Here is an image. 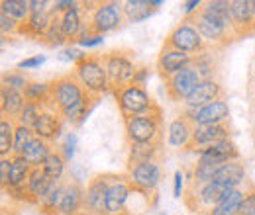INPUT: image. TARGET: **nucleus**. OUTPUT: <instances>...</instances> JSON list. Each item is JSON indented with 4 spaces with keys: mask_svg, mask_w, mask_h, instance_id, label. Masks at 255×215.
<instances>
[{
    "mask_svg": "<svg viewBox=\"0 0 255 215\" xmlns=\"http://www.w3.org/2000/svg\"><path fill=\"white\" fill-rule=\"evenodd\" d=\"M187 118H191L194 125H216V123H228L230 122V106L228 100H214L198 110H183Z\"/></svg>",
    "mask_w": 255,
    "mask_h": 215,
    "instance_id": "obj_15",
    "label": "nucleus"
},
{
    "mask_svg": "<svg viewBox=\"0 0 255 215\" xmlns=\"http://www.w3.org/2000/svg\"><path fill=\"white\" fill-rule=\"evenodd\" d=\"M163 6L161 0H128L124 2V16L128 24H139Z\"/></svg>",
    "mask_w": 255,
    "mask_h": 215,
    "instance_id": "obj_26",
    "label": "nucleus"
},
{
    "mask_svg": "<svg viewBox=\"0 0 255 215\" xmlns=\"http://www.w3.org/2000/svg\"><path fill=\"white\" fill-rule=\"evenodd\" d=\"M128 145L131 143H163V118L161 112L135 116L124 120Z\"/></svg>",
    "mask_w": 255,
    "mask_h": 215,
    "instance_id": "obj_10",
    "label": "nucleus"
},
{
    "mask_svg": "<svg viewBox=\"0 0 255 215\" xmlns=\"http://www.w3.org/2000/svg\"><path fill=\"white\" fill-rule=\"evenodd\" d=\"M198 160L202 162H214V164H224L232 160H240V151L232 139L218 141L210 147H206L202 153H198Z\"/></svg>",
    "mask_w": 255,
    "mask_h": 215,
    "instance_id": "obj_24",
    "label": "nucleus"
},
{
    "mask_svg": "<svg viewBox=\"0 0 255 215\" xmlns=\"http://www.w3.org/2000/svg\"><path fill=\"white\" fill-rule=\"evenodd\" d=\"M75 145H77V137H75L73 133H69V135L65 137L63 145L59 147V149L63 151L65 156H67V160H71V158H73V154H75Z\"/></svg>",
    "mask_w": 255,
    "mask_h": 215,
    "instance_id": "obj_47",
    "label": "nucleus"
},
{
    "mask_svg": "<svg viewBox=\"0 0 255 215\" xmlns=\"http://www.w3.org/2000/svg\"><path fill=\"white\" fill-rule=\"evenodd\" d=\"M131 190L128 184V172H122L116 182H112L106 194V215H129L128 214V198Z\"/></svg>",
    "mask_w": 255,
    "mask_h": 215,
    "instance_id": "obj_19",
    "label": "nucleus"
},
{
    "mask_svg": "<svg viewBox=\"0 0 255 215\" xmlns=\"http://www.w3.org/2000/svg\"><path fill=\"white\" fill-rule=\"evenodd\" d=\"M51 184V180L47 178V174L43 172L41 166H33L30 172V178L26 182V190L32 198V204H37V200L41 198V194L47 190V186Z\"/></svg>",
    "mask_w": 255,
    "mask_h": 215,
    "instance_id": "obj_35",
    "label": "nucleus"
},
{
    "mask_svg": "<svg viewBox=\"0 0 255 215\" xmlns=\"http://www.w3.org/2000/svg\"><path fill=\"white\" fill-rule=\"evenodd\" d=\"M230 190L226 186L218 182H208V184H196L189 180V184L185 188L183 194V202L191 212H202V214H210Z\"/></svg>",
    "mask_w": 255,
    "mask_h": 215,
    "instance_id": "obj_7",
    "label": "nucleus"
},
{
    "mask_svg": "<svg viewBox=\"0 0 255 215\" xmlns=\"http://www.w3.org/2000/svg\"><path fill=\"white\" fill-rule=\"evenodd\" d=\"M14 131H16V122L2 118L0 120V158L12 156L14 149Z\"/></svg>",
    "mask_w": 255,
    "mask_h": 215,
    "instance_id": "obj_37",
    "label": "nucleus"
},
{
    "mask_svg": "<svg viewBox=\"0 0 255 215\" xmlns=\"http://www.w3.org/2000/svg\"><path fill=\"white\" fill-rule=\"evenodd\" d=\"M26 104L28 102L24 98V92H18V90L6 88V86L0 88V112H2V118H8V120L18 123Z\"/></svg>",
    "mask_w": 255,
    "mask_h": 215,
    "instance_id": "obj_25",
    "label": "nucleus"
},
{
    "mask_svg": "<svg viewBox=\"0 0 255 215\" xmlns=\"http://www.w3.org/2000/svg\"><path fill=\"white\" fill-rule=\"evenodd\" d=\"M49 92H51V82H35V80H32L28 84V88L24 90V98H26V102L41 104L45 108V104L49 102Z\"/></svg>",
    "mask_w": 255,
    "mask_h": 215,
    "instance_id": "obj_39",
    "label": "nucleus"
},
{
    "mask_svg": "<svg viewBox=\"0 0 255 215\" xmlns=\"http://www.w3.org/2000/svg\"><path fill=\"white\" fill-rule=\"evenodd\" d=\"M32 168L33 166L24 158V156H12V168H10V176H8V186H6L4 190L26 186Z\"/></svg>",
    "mask_w": 255,
    "mask_h": 215,
    "instance_id": "obj_31",
    "label": "nucleus"
},
{
    "mask_svg": "<svg viewBox=\"0 0 255 215\" xmlns=\"http://www.w3.org/2000/svg\"><path fill=\"white\" fill-rule=\"evenodd\" d=\"M192 63H194V57L187 55V53L161 47L159 55H157V61H155V69H157L159 76L163 78V82H165V80H169L173 74H177V72H181L183 69L191 67Z\"/></svg>",
    "mask_w": 255,
    "mask_h": 215,
    "instance_id": "obj_17",
    "label": "nucleus"
},
{
    "mask_svg": "<svg viewBox=\"0 0 255 215\" xmlns=\"http://www.w3.org/2000/svg\"><path fill=\"white\" fill-rule=\"evenodd\" d=\"M200 80H202L200 72L194 69V65H191V67L183 69L181 72L173 74L169 80H165V94L171 102L181 104L191 96V92L196 88V84Z\"/></svg>",
    "mask_w": 255,
    "mask_h": 215,
    "instance_id": "obj_13",
    "label": "nucleus"
},
{
    "mask_svg": "<svg viewBox=\"0 0 255 215\" xmlns=\"http://www.w3.org/2000/svg\"><path fill=\"white\" fill-rule=\"evenodd\" d=\"M122 172H102L95 174L85 188V210L83 215H106V194L112 182L120 178Z\"/></svg>",
    "mask_w": 255,
    "mask_h": 215,
    "instance_id": "obj_11",
    "label": "nucleus"
},
{
    "mask_svg": "<svg viewBox=\"0 0 255 215\" xmlns=\"http://www.w3.org/2000/svg\"><path fill=\"white\" fill-rule=\"evenodd\" d=\"M173 194H175V198H183V172H181V170H177V172H175Z\"/></svg>",
    "mask_w": 255,
    "mask_h": 215,
    "instance_id": "obj_50",
    "label": "nucleus"
},
{
    "mask_svg": "<svg viewBox=\"0 0 255 215\" xmlns=\"http://www.w3.org/2000/svg\"><path fill=\"white\" fill-rule=\"evenodd\" d=\"M65 186L67 182L61 180H51V184L47 186V190L41 194V198L37 200V208L43 215H59V206H61V198H63Z\"/></svg>",
    "mask_w": 255,
    "mask_h": 215,
    "instance_id": "obj_27",
    "label": "nucleus"
},
{
    "mask_svg": "<svg viewBox=\"0 0 255 215\" xmlns=\"http://www.w3.org/2000/svg\"><path fill=\"white\" fill-rule=\"evenodd\" d=\"M10 168H12V156H8V158H0V186H2V190L8 186Z\"/></svg>",
    "mask_w": 255,
    "mask_h": 215,
    "instance_id": "obj_46",
    "label": "nucleus"
},
{
    "mask_svg": "<svg viewBox=\"0 0 255 215\" xmlns=\"http://www.w3.org/2000/svg\"><path fill=\"white\" fill-rule=\"evenodd\" d=\"M85 210V188L79 180H69L65 186L59 215H83Z\"/></svg>",
    "mask_w": 255,
    "mask_h": 215,
    "instance_id": "obj_23",
    "label": "nucleus"
},
{
    "mask_svg": "<svg viewBox=\"0 0 255 215\" xmlns=\"http://www.w3.org/2000/svg\"><path fill=\"white\" fill-rule=\"evenodd\" d=\"M246 102H248V127L255 154V53L250 57L246 72Z\"/></svg>",
    "mask_w": 255,
    "mask_h": 215,
    "instance_id": "obj_28",
    "label": "nucleus"
},
{
    "mask_svg": "<svg viewBox=\"0 0 255 215\" xmlns=\"http://www.w3.org/2000/svg\"><path fill=\"white\" fill-rule=\"evenodd\" d=\"M120 114L122 118H135V116H147V114H155L161 112V108L155 104V100L149 96L145 90V86H137V84H129L124 90L114 94Z\"/></svg>",
    "mask_w": 255,
    "mask_h": 215,
    "instance_id": "obj_8",
    "label": "nucleus"
},
{
    "mask_svg": "<svg viewBox=\"0 0 255 215\" xmlns=\"http://www.w3.org/2000/svg\"><path fill=\"white\" fill-rule=\"evenodd\" d=\"M53 151V145L45 139H39V137H33L30 141V145L24 149L22 156L32 164V166H41L43 160L47 158V154Z\"/></svg>",
    "mask_w": 255,
    "mask_h": 215,
    "instance_id": "obj_32",
    "label": "nucleus"
},
{
    "mask_svg": "<svg viewBox=\"0 0 255 215\" xmlns=\"http://www.w3.org/2000/svg\"><path fill=\"white\" fill-rule=\"evenodd\" d=\"M185 18L198 30L210 49L222 51L230 43L238 41L230 14V0L204 2L198 10H194Z\"/></svg>",
    "mask_w": 255,
    "mask_h": 215,
    "instance_id": "obj_1",
    "label": "nucleus"
},
{
    "mask_svg": "<svg viewBox=\"0 0 255 215\" xmlns=\"http://www.w3.org/2000/svg\"><path fill=\"white\" fill-rule=\"evenodd\" d=\"M65 166H67V156L59 147H53V151L47 154V158L41 164V168L49 180H61L65 174Z\"/></svg>",
    "mask_w": 255,
    "mask_h": 215,
    "instance_id": "obj_33",
    "label": "nucleus"
},
{
    "mask_svg": "<svg viewBox=\"0 0 255 215\" xmlns=\"http://www.w3.org/2000/svg\"><path fill=\"white\" fill-rule=\"evenodd\" d=\"M61 24H63L65 35H67L69 41H79L81 39V35L87 30L85 20H83V12H81V2L75 8L61 14Z\"/></svg>",
    "mask_w": 255,
    "mask_h": 215,
    "instance_id": "obj_30",
    "label": "nucleus"
},
{
    "mask_svg": "<svg viewBox=\"0 0 255 215\" xmlns=\"http://www.w3.org/2000/svg\"><path fill=\"white\" fill-rule=\"evenodd\" d=\"M242 200H244V190L242 188L230 190L222 200H220V204L208 215H238L240 206H242Z\"/></svg>",
    "mask_w": 255,
    "mask_h": 215,
    "instance_id": "obj_34",
    "label": "nucleus"
},
{
    "mask_svg": "<svg viewBox=\"0 0 255 215\" xmlns=\"http://www.w3.org/2000/svg\"><path fill=\"white\" fill-rule=\"evenodd\" d=\"M0 8H2L0 14H6L8 18H12V20H16L20 24L26 22L30 18V14H32L28 0H4L0 4Z\"/></svg>",
    "mask_w": 255,
    "mask_h": 215,
    "instance_id": "obj_36",
    "label": "nucleus"
},
{
    "mask_svg": "<svg viewBox=\"0 0 255 215\" xmlns=\"http://www.w3.org/2000/svg\"><path fill=\"white\" fill-rule=\"evenodd\" d=\"M163 47L175 49V51H181V53H187L191 57H198L206 49H210L206 45V41L202 39V35L198 33V30L192 26L187 18H183L181 24H177L173 30L167 33V37L163 41Z\"/></svg>",
    "mask_w": 255,
    "mask_h": 215,
    "instance_id": "obj_9",
    "label": "nucleus"
},
{
    "mask_svg": "<svg viewBox=\"0 0 255 215\" xmlns=\"http://www.w3.org/2000/svg\"><path fill=\"white\" fill-rule=\"evenodd\" d=\"M163 166L161 162H145L135 166L128 172V184L133 194H139L147 200L149 206L157 202V190L163 180Z\"/></svg>",
    "mask_w": 255,
    "mask_h": 215,
    "instance_id": "obj_6",
    "label": "nucleus"
},
{
    "mask_svg": "<svg viewBox=\"0 0 255 215\" xmlns=\"http://www.w3.org/2000/svg\"><path fill=\"white\" fill-rule=\"evenodd\" d=\"M71 72L77 76L81 86L89 94H95V96L102 98L104 94L110 92L108 74H106V67H104V61H102V55L91 53V55L79 57L73 65Z\"/></svg>",
    "mask_w": 255,
    "mask_h": 215,
    "instance_id": "obj_5",
    "label": "nucleus"
},
{
    "mask_svg": "<svg viewBox=\"0 0 255 215\" xmlns=\"http://www.w3.org/2000/svg\"><path fill=\"white\" fill-rule=\"evenodd\" d=\"M33 137L32 127H26V125H20L16 123V131H14V149H12V156H22L24 149L30 145Z\"/></svg>",
    "mask_w": 255,
    "mask_h": 215,
    "instance_id": "obj_42",
    "label": "nucleus"
},
{
    "mask_svg": "<svg viewBox=\"0 0 255 215\" xmlns=\"http://www.w3.org/2000/svg\"><path fill=\"white\" fill-rule=\"evenodd\" d=\"M252 215H255V212H254V214H252Z\"/></svg>",
    "mask_w": 255,
    "mask_h": 215,
    "instance_id": "obj_51",
    "label": "nucleus"
},
{
    "mask_svg": "<svg viewBox=\"0 0 255 215\" xmlns=\"http://www.w3.org/2000/svg\"><path fill=\"white\" fill-rule=\"evenodd\" d=\"M214 182L226 186L228 190H236L246 182V168L240 160H232V162H224L214 178Z\"/></svg>",
    "mask_w": 255,
    "mask_h": 215,
    "instance_id": "obj_29",
    "label": "nucleus"
},
{
    "mask_svg": "<svg viewBox=\"0 0 255 215\" xmlns=\"http://www.w3.org/2000/svg\"><path fill=\"white\" fill-rule=\"evenodd\" d=\"M226 98V88L218 78H204L196 84V88L191 92V96L183 102L185 110H198L214 100H222Z\"/></svg>",
    "mask_w": 255,
    "mask_h": 215,
    "instance_id": "obj_16",
    "label": "nucleus"
},
{
    "mask_svg": "<svg viewBox=\"0 0 255 215\" xmlns=\"http://www.w3.org/2000/svg\"><path fill=\"white\" fill-rule=\"evenodd\" d=\"M192 131H194V123L191 122V118H187L183 112L181 116H177L173 122L167 127V143L175 149H187V145L191 143Z\"/></svg>",
    "mask_w": 255,
    "mask_h": 215,
    "instance_id": "obj_21",
    "label": "nucleus"
},
{
    "mask_svg": "<svg viewBox=\"0 0 255 215\" xmlns=\"http://www.w3.org/2000/svg\"><path fill=\"white\" fill-rule=\"evenodd\" d=\"M87 94L89 92L81 86V82L73 72L61 74L51 80V92H49V102L45 104V110L57 112L65 118L69 112H73L77 106L83 104Z\"/></svg>",
    "mask_w": 255,
    "mask_h": 215,
    "instance_id": "obj_3",
    "label": "nucleus"
},
{
    "mask_svg": "<svg viewBox=\"0 0 255 215\" xmlns=\"http://www.w3.org/2000/svg\"><path fill=\"white\" fill-rule=\"evenodd\" d=\"M67 41H69V39H67V35H65L63 24H61V16L55 14V18H53L49 30L45 31V35H43V39H41V43L47 45V47H59V45H63Z\"/></svg>",
    "mask_w": 255,
    "mask_h": 215,
    "instance_id": "obj_40",
    "label": "nucleus"
},
{
    "mask_svg": "<svg viewBox=\"0 0 255 215\" xmlns=\"http://www.w3.org/2000/svg\"><path fill=\"white\" fill-rule=\"evenodd\" d=\"M45 63V57L43 55H33L30 59H24V61L18 63V69H37L39 65Z\"/></svg>",
    "mask_w": 255,
    "mask_h": 215,
    "instance_id": "obj_48",
    "label": "nucleus"
},
{
    "mask_svg": "<svg viewBox=\"0 0 255 215\" xmlns=\"http://www.w3.org/2000/svg\"><path fill=\"white\" fill-rule=\"evenodd\" d=\"M81 12H83V20L87 30L81 35L89 37V35H104L110 31L118 30L124 22V2H116V0H108V2H81Z\"/></svg>",
    "mask_w": 255,
    "mask_h": 215,
    "instance_id": "obj_2",
    "label": "nucleus"
},
{
    "mask_svg": "<svg viewBox=\"0 0 255 215\" xmlns=\"http://www.w3.org/2000/svg\"><path fill=\"white\" fill-rule=\"evenodd\" d=\"M63 122H65V118L61 116V114L45 110V112L35 120V123L32 125V131H33V135H35V137H39V139H45V141L53 143V141L61 135Z\"/></svg>",
    "mask_w": 255,
    "mask_h": 215,
    "instance_id": "obj_20",
    "label": "nucleus"
},
{
    "mask_svg": "<svg viewBox=\"0 0 255 215\" xmlns=\"http://www.w3.org/2000/svg\"><path fill=\"white\" fill-rule=\"evenodd\" d=\"M163 160V143H131L128 145L126 172L133 170L145 162H161Z\"/></svg>",
    "mask_w": 255,
    "mask_h": 215,
    "instance_id": "obj_18",
    "label": "nucleus"
},
{
    "mask_svg": "<svg viewBox=\"0 0 255 215\" xmlns=\"http://www.w3.org/2000/svg\"><path fill=\"white\" fill-rule=\"evenodd\" d=\"M102 61L106 67V74H108V84H110V92L116 94L124 90L126 86L133 84L135 72H137V65L133 61V51L131 49H112L102 53Z\"/></svg>",
    "mask_w": 255,
    "mask_h": 215,
    "instance_id": "obj_4",
    "label": "nucleus"
},
{
    "mask_svg": "<svg viewBox=\"0 0 255 215\" xmlns=\"http://www.w3.org/2000/svg\"><path fill=\"white\" fill-rule=\"evenodd\" d=\"M230 14L238 39L255 35V0H230Z\"/></svg>",
    "mask_w": 255,
    "mask_h": 215,
    "instance_id": "obj_14",
    "label": "nucleus"
},
{
    "mask_svg": "<svg viewBox=\"0 0 255 215\" xmlns=\"http://www.w3.org/2000/svg\"><path fill=\"white\" fill-rule=\"evenodd\" d=\"M53 18H55L53 8H51V10H45V12H39V14H30V18L20 24L18 35L30 37L33 41H41L43 35H45V31L49 30Z\"/></svg>",
    "mask_w": 255,
    "mask_h": 215,
    "instance_id": "obj_22",
    "label": "nucleus"
},
{
    "mask_svg": "<svg viewBox=\"0 0 255 215\" xmlns=\"http://www.w3.org/2000/svg\"><path fill=\"white\" fill-rule=\"evenodd\" d=\"M102 39H104V35H89V37L79 39L77 43L83 45V47H95V45H100V43H102Z\"/></svg>",
    "mask_w": 255,
    "mask_h": 215,
    "instance_id": "obj_49",
    "label": "nucleus"
},
{
    "mask_svg": "<svg viewBox=\"0 0 255 215\" xmlns=\"http://www.w3.org/2000/svg\"><path fill=\"white\" fill-rule=\"evenodd\" d=\"M255 212V184H248L244 188V200L240 206L238 215H252Z\"/></svg>",
    "mask_w": 255,
    "mask_h": 215,
    "instance_id": "obj_44",
    "label": "nucleus"
},
{
    "mask_svg": "<svg viewBox=\"0 0 255 215\" xmlns=\"http://www.w3.org/2000/svg\"><path fill=\"white\" fill-rule=\"evenodd\" d=\"M18 30H20V22L8 18L6 14H0V31H2L4 37H6V35H8V37L18 35Z\"/></svg>",
    "mask_w": 255,
    "mask_h": 215,
    "instance_id": "obj_45",
    "label": "nucleus"
},
{
    "mask_svg": "<svg viewBox=\"0 0 255 215\" xmlns=\"http://www.w3.org/2000/svg\"><path fill=\"white\" fill-rule=\"evenodd\" d=\"M222 164H214V162H202V160H196L194 168H192L191 180L196 184H208L216 178L218 170H220Z\"/></svg>",
    "mask_w": 255,
    "mask_h": 215,
    "instance_id": "obj_38",
    "label": "nucleus"
},
{
    "mask_svg": "<svg viewBox=\"0 0 255 215\" xmlns=\"http://www.w3.org/2000/svg\"><path fill=\"white\" fill-rule=\"evenodd\" d=\"M30 82H32V78L22 71H8L2 74V86L18 90V92H24Z\"/></svg>",
    "mask_w": 255,
    "mask_h": 215,
    "instance_id": "obj_41",
    "label": "nucleus"
},
{
    "mask_svg": "<svg viewBox=\"0 0 255 215\" xmlns=\"http://www.w3.org/2000/svg\"><path fill=\"white\" fill-rule=\"evenodd\" d=\"M232 139V125L228 123H216V125H194L191 143L187 145V153H202L206 147Z\"/></svg>",
    "mask_w": 255,
    "mask_h": 215,
    "instance_id": "obj_12",
    "label": "nucleus"
},
{
    "mask_svg": "<svg viewBox=\"0 0 255 215\" xmlns=\"http://www.w3.org/2000/svg\"><path fill=\"white\" fill-rule=\"evenodd\" d=\"M45 112V108L41 106V104H32V102H28L26 104V108H24V112H22V116H20V120L18 123L20 125H26V127H32L35 120L41 116Z\"/></svg>",
    "mask_w": 255,
    "mask_h": 215,
    "instance_id": "obj_43",
    "label": "nucleus"
}]
</instances>
